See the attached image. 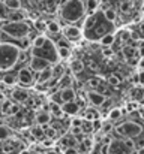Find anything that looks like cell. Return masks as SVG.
Listing matches in <instances>:
<instances>
[{
    "label": "cell",
    "instance_id": "obj_50",
    "mask_svg": "<svg viewBox=\"0 0 144 154\" xmlns=\"http://www.w3.org/2000/svg\"><path fill=\"white\" fill-rule=\"evenodd\" d=\"M138 138V136H137ZM135 139V138H134ZM135 148H144V138H138V139H135Z\"/></svg>",
    "mask_w": 144,
    "mask_h": 154
},
{
    "label": "cell",
    "instance_id": "obj_23",
    "mask_svg": "<svg viewBox=\"0 0 144 154\" xmlns=\"http://www.w3.org/2000/svg\"><path fill=\"white\" fill-rule=\"evenodd\" d=\"M114 42H116V35H114V33H107V35H104V36L99 39V44H101L102 47H113Z\"/></svg>",
    "mask_w": 144,
    "mask_h": 154
},
{
    "label": "cell",
    "instance_id": "obj_42",
    "mask_svg": "<svg viewBox=\"0 0 144 154\" xmlns=\"http://www.w3.org/2000/svg\"><path fill=\"white\" fill-rule=\"evenodd\" d=\"M12 103L14 102H11V100H3V103H0V111H2V114H9V109H11Z\"/></svg>",
    "mask_w": 144,
    "mask_h": 154
},
{
    "label": "cell",
    "instance_id": "obj_57",
    "mask_svg": "<svg viewBox=\"0 0 144 154\" xmlns=\"http://www.w3.org/2000/svg\"><path fill=\"white\" fill-rule=\"evenodd\" d=\"M140 103H144V93H143V97H141V100H140Z\"/></svg>",
    "mask_w": 144,
    "mask_h": 154
},
{
    "label": "cell",
    "instance_id": "obj_3",
    "mask_svg": "<svg viewBox=\"0 0 144 154\" xmlns=\"http://www.w3.org/2000/svg\"><path fill=\"white\" fill-rule=\"evenodd\" d=\"M30 30H32V27L26 20H23V21H9V20L0 21V32L15 41L26 38Z\"/></svg>",
    "mask_w": 144,
    "mask_h": 154
},
{
    "label": "cell",
    "instance_id": "obj_59",
    "mask_svg": "<svg viewBox=\"0 0 144 154\" xmlns=\"http://www.w3.org/2000/svg\"><path fill=\"white\" fill-rule=\"evenodd\" d=\"M143 9H144V2H143Z\"/></svg>",
    "mask_w": 144,
    "mask_h": 154
},
{
    "label": "cell",
    "instance_id": "obj_55",
    "mask_svg": "<svg viewBox=\"0 0 144 154\" xmlns=\"http://www.w3.org/2000/svg\"><path fill=\"white\" fill-rule=\"evenodd\" d=\"M140 58H141V60L138 61V64H137V66H138V67H141V69H144V57H140Z\"/></svg>",
    "mask_w": 144,
    "mask_h": 154
},
{
    "label": "cell",
    "instance_id": "obj_5",
    "mask_svg": "<svg viewBox=\"0 0 144 154\" xmlns=\"http://www.w3.org/2000/svg\"><path fill=\"white\" fill-rule=\"evenodd\" d=\"M114 132L120 138H137L143 133V126L137 121L128 120V121H123V123L117 124L114 127Z\"/></svg>",
    "mask_w": 144,
    "mask_h": 154
},
{
    "label": "cell",
    "instance_id": "obj_27",
    "mask_svg": "<svg viewBox=\"0 0 144 154\" xmlns=\"http://www.w3.org/2000/svg\"><path fill=\"white\" fill-rule=\"evenodd\" d=\"M102 12H104V17H105L108 21L116 23V20H117V11H116L114 8H105Z\"/></svg>",
    "mask_w": 144,
    "mask_h": 154
},
{
    "label": "cell",
    "instance_id": "obj_35",
    "mask_svg": "<svg viewBox=\"0 0 144 154\" xmlns=\"http://www.w3.org/2000/svg\"><path fill=\"white\" fill-rule=\"evenodd\" d=\"M11 136H12V130H11L8 126L0 124V141H5V139H8V138H11Z\"/></svg>",
    "mask_w": 144,
    "mask_h": 154
},
{
    "label": "cell",
    "instance_id": "obj_11",
    "mask_svg": "<svg viewBox=\"0 0 144 154\" xmlns=\"http://www.w3.org/2000/svg\"><path fill=\"white\" fill-rule=\"evenodd\" d=\"M87 99L93 106H102V103L107 97L102 93H99L98 90H90V91H87Z\"/></svg>",
    "mask_w": 144,
    "mask_h": 154
},
{
    "label": "cell",
    "instance_id": "obj_21",
    "mask_svg": "<svg viewBox=\"0 0 144 154\" xmlns=\"http://www.w3.org/2000/svg\"><path fill=\"white\" fill-rule=\"evenodd\" d=\"M78 139H77V136H74L72 133L71 135H66V136H63L62 139H60V144H62V147H77L78 145Z\"/></svg>",
    "mask_w": 144,
    "mask_h": 154
},
{
    "label": "cell",
    "instance_id": "obj_60",
    "mask_svg": "<svg viewBox=\"0 0 144 154\" xmlns=\"http://www.w3.org/2000/svg\"><path fill=\"white\" fill-rule=\"evenodd\" d=\"M0 103H2V100H0Z\"/></svg>",
    "mask_w": 144,
    "mask_h": 154
},
{
    "label": "cell",
    "instance_id": "obj_43",
    "mask_svg": "<svg viewBox=\"0 0 144 154\" xmlns=\"http://www.w3.org/2000/svg\"><path fill=\"white\" fill-rule=\"evenodd\" d=\"M143 93H144V90H140V88H134L132 90V99L135 100V102H140L141 100V97H143Z\"/></svg>",
    "mask_w": 144,
    "mask_h": 154
},
{
    "label": "cell",
    "instance_id": "obj_34",
    "mask_svg": "<svg viewBox=\"0 0 144 154\" xmlns=\"http://www.w3.org/2000/svg\"><path fill=\"white\" fill-rule=\"evenodd\" d=\"M57 55L62 60L69 58V55H71V47H57Z\"/></svg>",
    "mask_w": 144,
    "mask_h": 154
},
{
    "label": "cell",
    "instance_id": "obj_15",
    "mask_svg": "<svg viewBox=\"0 0 144 154\" xmlns=\"http://www.w3.org/2000/svg\"><path fill=\"white\" fill-rule=\"evenodd\" d=\"M51 112H48V111H39L38 114H36V117H35V121H36V124H41V126H45V124H50L51 123Z\"/></svg>",
    "mask_w": 144,
    "mask_h": 154
},
{
    "label": "cell",
    "instance_id": "obj_37",
    "mask_svg": "<svg viewBox=\"0 0 144 154\" xmlns=\"http://www.w3.org/2000/svg\"><path fill=\"white\" fill-rule=\"evenodd\" d=\"M81 130H83V133H92L93 132V124H92V121L90 120H83V124H81Z\"/></svg>",
    "mask_w": 144,
    "mask_h": 154
},
{
    "label": "cell",
    "instance_id": "obj_25",
    "mask_svg": "<svg viewBox=\"0 0 144 154\" xmlns=\"http://www.w3.org/2000/svg\"><path fill=\"white\" fill-rule=\"evenodd\" d=\"M2 81H3V84H5V85H9V87H12V85H15V84L18 82V79H17V75H14V73H9V72H5V73H3V76H2Z\"/></svg>",
    "mask_w": 144,
    "mask_h": 154
},
{
    "label": "cell",
    "instance_id": "obj_24",
    "mask_svg": "<svg viewBox=\"0 0 144 154\" xmlns=\"http://www.w3.org/2000/svg\"><path fill=\"white\" fill-rule=\"evenodd\" d=\"M84 63L81 61V60H74V61H71V64H69V70H71V73H75V75H78V73H81L83 70H84Z\"/></svg>",
    "mask_w": 144,
    "mask_h": 154
},
{
    "label": "cell",
    "instance_id": "obj_10",
    "mask_svg": "<svg viewBox=\"0 0 144 154\" xmlns=\"http://www.w3.org/2000/svg\"><path fill=\"white\" fill-rule=\"evenodd\" d=\"M51 63L48 61L47 58H44V57H39V55H32V58H30V61H29V67L35 72V73H38V72H41L42 69H45L48 67Z\"/></svg>",
    "mask_w": 144,
    "mask_h": 154
},
{
    "label": "cell",
    "instance_id": "obj_56",
    "mask_svg": "<svg viewBox=\"0 0 144 154\" xmlns=\"http://www.w3.org/2000/svg\"><path fill=\"white\" fill-rule=\"evenodd\" d=\"M20 154H30V153H29V151H26V150H23V151H21Z\"/></svg>",
    "mask_w": 144,
    "mask_h": 154
},
{
    "label": "cell",
    "instance_id": "obj_45",
    "mask_svg": "<svg viewBox=\"0 0 144 154\" xmlns=\"http://www.w3.org/2000/svg\"><path fill=\"white\" fill-rule=\"evenodd\" d=\"M71 133H72L74 136H80V135H83L81 126H71Z\"/></svg>",
    "mask_w": 144,
    "mask_h": 154
},
{
    "label": "cell",
    "instance_id": "obj_26",
    "mask_svg": "<svg viewBox=\"0 0 144 154\" xmlns=\"http://www.w3.org/2000/svg\"><path fill=\"white\" fill-rule=\"evenodd\" d=\"M117 39H119V42H120L122 45H123V44H128V42L132 39V36H131V30H126V29L120 30L119 35H117Z\"/></svg>",
    "mask_w": 144,
    "mask_h": 154
},
{
    "label": "cell",
    "instance_id": "obj_18",
    "mask_svg": "<svg viewBox=\"0 0 144 154\" xmlns=\"http://www.w3.org/2000/svg\"><path fill=\"white\" fill-rule=\"evenodd\" d=\"M6 20H9V21H23V20H26V12L23 11V8L9 11V15H8Z\"/></svg>",
    "mask_w": 144,
    "mask_h": 154
},
{
    "label": "cell",
    "instance_id": "obj_58",
    "mask_svg": "<svg viewBox=\"0 0 144 154\" xmlns=\"http://www.w3.org/2000/svg\"><path fill=\"white\" fill-rule=\"evenodd\" d=\"M141 118H143V120H144V111H143V112H141Z\"/></svg>",
    "mask_w": 144,
    "mask_h": 154
},
{
    "label": "cell",
    "instance_id": "obj_36",
    "mask_svg": "<svg viewBox=\"0 0 144 154\" xmlns=\"http://www.w3.org/2000/svg\"><path fill=\"white\" fill-rule=\"evenodd\" d=\"M120 82H122V79H120L117 75H110V76L107 78V84L111 85V87H119Z\"/></svg>",
    "mask_w": 144,
    "mask_h": 154
},
{
    "label": "cell",
    "instance_id": "obj_52",
    "mask_svg": "<svg viewBox=\"0 0 144 154\" xmlns=\"http://www.w3.org/2000/svg\"><path fill=\"white\" fill-rule=\"evenodd\" d=\"M81 124H83V118H74L71 123V126H81Z\"/></svg>",
    "mask_w": 144,
    "mask_h": 154
},
{
    "label": "cell",
    "instance_id": "obj_14",
    "mask_svg": "<svg viewBox=\"0 0 144 154\" xmlns=\"http://www.w3.org/2000/svg\"><path fill=\"white\" fill-rule=\"evenodd\" d=\"M53 76V66L50 64L48 67L45 69H42L41 72H38V75H36V78H35V81L38 82V84H41V82H47L48 79Z\"/></svg>",
    "mask_w": 144,
    "mask_h": 154
},
{
    "label": "cell",
    "instance_id": "obj_48",
    "mask_svg": "<svg viewBox=\"0 0 144 154\" xmlns=\"http://www.w3.org/2000/svg\"><path fill=\"white\" fill-rule=\"evenodd\" d=\"M92 124H93V132H96V130H101V129H102V123L99 121V118L93 120V121H92Z\"/></svg>",
    "mask_w": 144,
    "mask_h": 154
},
{
    "label": "cell",
    "instance_id": "obj_44",
    "mask_svg": "<svg viewBox=\"0 0 144 154\" xmlns=\"http://www.w3.org/2000/svg\"><path fill=\"white\" fill-rule=\"evenodd\" d=\"M20 111H21V105L17 102V103H12V106H11V109H9V114L8 115H17V114H20Z\"/></svg>",
    "mask_w": 144,
    "mask_h": 154
},
{
    "label": "cell",
    "instance_id": "obj_12",
    "mask_svg": "<svg viewBox=\"0 0 144 154\" xmlns=\"http://www.w3.org/2000/svg\"><path fill=\"white\" fill-rule=\"evenodd\" d=\"M62 111H63V114H66V115H77L78 111H80V105L75 102V100L65 102V103H62Z\"/></svg>",
    "mask_w": 144,
    "mask_h": 154
},
{
    "label": "cell",
    "instance_id": "obj_19",
    "mask_svg": "<svg viewBox=\"0 0 144 154\" xmlns=\"http://www.w3.org/2000/svg\"><path fill=\"white\" fill-rule=\"evenodd\" d=\"M29 133H30L35 139H39V141L45 138V130H44V126H41V124L32 126L30 130H29Z\"/></svg>",
    "mask_w": 144,
    "mask_h": 154
},
{
    "label": "cell",
    "instance_id": "obj_1",
    "mask_svg": "<svg viewBox=\"0 0 144 154\" xmlns=\"http://www.w3.org/2000/svg\"><path fill=\"white\" fill-rule=\"evenodd\" d=\"M83 32L89 41H99L107 33H114V23L108 21L104 17L102 11H96L89 14L87 18L83 20Z\"/></svg>",
    "mask_w": 144,
    "mask_h": 154
},
{
    "label": "cell",
    "instance_id": "obj_46",
    "mask_svg": "<svg viewBox=\"0 0 144 154\" xmlns=\"http://www.w3.org/2000/svg\"><path fill=\"white\" fill-rule=\"evenodd\" d=\"M53 144H54V141L51 139V138H44V139H41V145L42 147H45V148H48V147H53Z\"/></svg>",
    "mask_w": 144,
    "mask_h": 154
},
{
    "label": "cell",
    "instance_id": "obj_2",
    "mask_svg": "<svg viewBox=\"0 0 144 154\" xmlns=\"http://www.w3.org/2000/svg\"><path fill=\"white\" fill-rule=\"evenodd\" d=\"M60 18H63L68 23H77L83 21L86 15V6L83 0H66L65 3L60 5L59 9Z\"/></svg>",
    "mask_w": 144,
    "mask_h": 154
},
{
    "label": "cell",
    "instance_id": "obj_33",
    "mask_svg": "<svg viewBox=\"0 0 144 154\" xmlns=\"http://www.w3.org/2000/svg\"><path fill=\"white\" fill-rule=\"evenodd\" d=\"M50 112H51V115H56V117H60L62 114H63V111H62V105H59V103L56 102H50Z\"/></svg>",
    "mask_w": 144,
    "mask_h": 154
},
{
    "label": "cell",
    "instance_id": "obj_49",
    "mask_svg": "<svg viewBox=\"0 0 144 154\" xmlns=\"http://www.w3.org/2000/svg\"><path fill=\"white\" fill-rule=\"evenodd\" d=\"M63 154H78V150H77V147H66Z\"/></svg>",
    "mask_w": 144,
    "mask_h": 154
},
{
    "label": "cell",
    "instance_id": "obj_4",
    "mask_svg": "<svg viewBox=\"0 0 144 154\" xmlns=\"http://www.w3.org/2000/svg\"><path fill=\"white\" fill-rule=\"evenodd\" d=\"M20 52H21V50L11 42L0 44V72L11 70L18 63Z\"/></svg>",
    "mask_w": 144,
    "mask_h": 154
},
{
    "label": "cell",
    "instance_id": "obj_54",
    "mask_svg": "<svg viewBox=\"0 0 144 154\" xmlns=\"http://www.w3.org/2000/svg\"><path fill=\"white\" fill-rule=\"evenodd\" d=\"M45 0H29V3L30 5H33V6H38V5H41V3H44Z\"/></svg>",
    "mask_w": 144,
    "mask_h": 154
},
{
    "label": "cell",
    "instance_id": "obj_7",
    "mask_svg": "<svg viewBox=\"0 0 144 154\" xmlns=\"http://www.w3.org/2000/svg\"><path fill=\"white\" fill-rule=\"evenodd\" d=\"M17 79L21 85H32L35 82V72L29 66H23L17 72Z\"/></svg>",
    "mask_w": 144,
    "mask_h": 154
},
{
    "label": "cell",
    "instance_id": "obj_13",
    "mask_svg": "<svg viewBox=\"0 0 144 154\" xmlns=\"http://www.w3.org/2000/svg\"><path fill=\"white\" fill-rule=\"evenodd\" d=\"M59 94H60V99L62 102H71V100H75V90L72 87H66V88H60L59 90Z\"/></svg>",
    "mask_w": 144,
    "mask_h": 154
},
{
    "label": "cell",
    "instance_id": "obj_51",
    "mask_svg": "<svg viewBox=\"0 0 144 154\" xmlns=\"http://www.w3.org/2000/svg\"><path fill=\"white\" fill-rule=\"evenodd\" d=\"M138 54H140V57H144V39L140 41V44H138Z\"/></svg>",
    "mask_w": 144,
    "mask_h": 154
},
{
    "label": "cell",
    "instance_id": "obj_9",
    "mask_svg": "<svg viewBox=\"0 0 144 154\" xmlns=\"http://www.w3.org/2000/svg\"><path fill=\"white\" fill-rule=\"evenodd\" d=\"M132 151H129L126 148V145L123 144V139H113L108 144V150L107 154H131Z\"/></svg>",
    "mask_w": 144,
    "mask_h": 154
},
{
    "label": "cell",
    "instance_id": "obj_53",
    "mask_svg": "<svg viewBox=\"0 0 144 154\" xmlns=\"http://www.w3.org/2000/svg\"><path fill=\"white\" fill-rule=\"evenodd\" d=\"M138 82H140L141 85H144V70H141V72L138 73Z\"/></svg>",
    "mask_w": 144,
    "mask_h": 154
},
{
    "label": "cell",
    "instance_id": "obj_17",
    "mask_svg": "<svg viewBox=\"0 0 144 154\" xmlns=\"http://www.w3.org/2000/svg\"><path fill=\"white\" fill-rule=\"evenodd\" d=\"M122 54L125 55V58H131V57H140L138 54V48L129 45V44H125L122 45Z\"/></svg>",
    "mask_w": 144,
    "mask_h": 154
},
{
    "label": "cell",
    "instance_id": "obj_38",
    "mask_svg": "<svg viewBox=\"0 0 144 154\" xmlns=\"http://www.w3.org/2000/svg\"><path fill=\"white\" fill-rule=\"evenodd\" d=\"M102 82V79L99 78V76H92V78H89L87 79V85L92 88V90H96L98 88V85Z\"/></svg>",
    "mask_w": 144,
    "mask_h": 154
},
{
    "label": "cell",
    "instance_id": "obj_28",
    "mask_svg": "<svg viewBox=\"0 0 144 154\" xmlns=\"http://www.w3.org/2000/svg\"><path fill=\"white\" fill-rule=\"evenodd\" d=\"M84 6H86L87 14H93L99 8V0H84Z\"/></svg>",
    "mask_w": 144,
    "mask_h": 154
},
{
    "label": "cell",
    "instance_id": "obj_40",
    "mask_svg": "<svg viewBox=\"0 0 144 154\" xmlns=\"http://www.w3.org/2000/svg\"><path fill=\"white\" fill-rule=\"evenodd\" d=\"M123 139V144L126 145V148L129 151H134L135 150V139L134 138H122Z\"/></svg>",
    "mask_w": 144,
    "mask_h": 154
},
{
    "label": "cell",
    "instance_id": "obj_8",
    "mask_svg": "<svg viewBox=\"0 0 144 154\" xmlns=\"http://www.w3.org/2000/svg\"><path fill=\"white\" fill-rule=\"evenodd\" d=\"M62 35L69 42H77L81 39V30L78 29V26H65L62 29Z\"/></svg>",
    "mask_w": 144,
    "mask_h": 154
},
{
    "label": "cell",
    "instance_id": "obj_32",
    "mask_svg": "<svg viewBox=\"0 0 144 154\" xmlns=\"http://www.w3.org/2000/svg\"><path fill=\"white\" fill-rule=\"evenodd\" d=\"M2 2L6 5V8H8L9 11H14V9H21V8H23L21 0H2Z\"/></svg>",
    "mask_w": 144,
    "mask_h": 154
},
{
    "label": "cell",
    "instance_id": "obj_41",
    "mask_svg": "<svg viewBox=\"0 0 144 154\" xmlns=\"http://www.w3.org/2000/svg\"><path fill=\"white\" fill-rule=\"evenodd\" d=\"M8 15H9V9H8V8H6V5L0 0V21L6 20V18H8Z\"/></svg>",
    "mask_w": 144,
    "mask_h": 154
},
{
    "label": "cell",
    "instance_id": "obj_47",
    "mask_svg": "<svg viewBox=\"0 0 144 154\" xmlns=\"http://www.w3.org/2000/svg\"><path fill=\"white\" fill-rule=\"evenodd\" d=\"M102 54H104L105 57H111V55L114 54L113 47H102Z\"/></svg>",
    "mask_w": 144,
    "mask_h": 154
},
{
    "label": "cell",
    "instance_id": "obj_20",
    "mask_svg": "<svg viewBox=\"0 0 144 154\" xmlns=\"http://www.w3.org/2000/svg\"><path fill=\"white\" fill-rule=\"evenodd\" d=\"M72 85V76H71V70L68 73H63L60 78H59V84H57V88H66V87H71Z\"/></svg>",
    "mask_w": 144,
    "mask_h": 154
},
{
    "label": "cell",
    "instance_id": "obj_31",
    "mask_svg": "<svg viewBox=\"0 0 144 154\" xmlns=\"http://www.w3.org/2000/svg\"><path fill=\"white\" fill-rule=\"evenodd\" d=\"M45 42H47V36H44L42 33H39V35L32 41V47H33V48H41V47H44Z\"/></svg>",
    "mask_w": 144,
    "mask_h": 154
},
{
    "label": "cell",
    "instance_id": "obj_22",
    "mask_svg": "<svg viewBox=\"0 0 144 154\" xmlns=\"http://www.w3.org/2000/svg\"><path fill=\"white\" fill-rule=\"evenodd\" d=\"M47 33L50 36H53V35H60V33H62V26H60V23H57V21H50V23H47Z\"/></svg>",
    "mask_w": 144,
    "mask_h": 154
},
{
    "label": "cell",
    "instance_id": "obj_29",
    "mask_svg": "<svg viewBox=\"0 0 144 154\" xmlns=\"http://www.w3.org/2000/svg\"><path fill=\"white\" fill-rule=\"evenodd\" d=\"M119 8H120V12L128 14V12L132 11V8H134V2H132V0H122L120 5H119Z\"/></svg>",
    "mask_w": 144,
    "mask_h": 154
},
{
    "label": "cell",
    "instance_id": "obj_39",
    "mask_svg": "<svg viewBox=\"0 0 144 154\" xmlns=\"http://www.w3.org/2000/svg\"><path fill=\"white\" fill-rule=\"evenodd\" d=\"M120 117H122V109H119V108L111 109L110 114H108V118H110L111 121H116V120H119Z\"/></svg>",
    "mask_w": 144,
    "mask_h": 154
},
{
    "label": "cell",
    "instance_id": "obj_16",
    "mask_svg": "<svg viewBox=\"0 0 144 154\" xmlns=\"http://www.w3.org/2000/svg\"><path fill=\"white\" fill-rule=\"evenodd\" d=\"M30 96V93L27 91V90H24V88H15L14 91H12V97H14V100L18 103H23L24 100H27V97Z\"/></svg>",
    "mask_w": 144,
    "mask_h": 154
},
{
    "label": "cell",
    "instance_id": "obj_6",
    "mask_svg": "<svg viewBox=\"0 0 144 154\" xmlns=\"http://www.w3.org/2000/svg\"><path fill=\"white\" fill-rule=\"evenodd\" d=\"M32 55L44 57V58H47L51 64L56 63V61L59 60L57 48H56L54 42H51V41H48V39H47V42L44 44V47H41V48H33V47H32Z\"/></svg>",
    "mask_w": 144,
    "mask_h": 154
},
{
    "label": "cell",
    "instance_id": "obj_30",
    "mask_svg": "<svg viewBox=\"0 0 144 154\" xmlns=\"http://www.w3.org/2000/svg\"><path fill=\"white\" fill-rule=\"evenodd\" d=\"M33 27L38 33H45L47 32V21L44 20H35L33 21Z\"/></svg>",
    "mask_w": 144,
    "mask_h": 154
}]
</instances>
